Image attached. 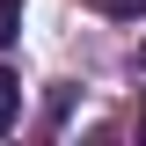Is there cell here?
I'll return each instance as SVG.
<instances>
[{
  "label": "cell",
  "instance_id": "1",
  "mask_svg": "<svg viewBox=\"0 0 146 146\" xmlns=\"http://www.w3.org/2000/svg\"><path fill=\"white\" fill-rule=\"evenodd\" d=\"M15 117H22V80H15L7 66H0V131L15 124Z\"/></svg>",
  "mask_w": 146,
  "mask_h": 146
},
{
  "label": "cell",
  "instance_id": "2",
  "mask_svg": "<svg viewBox=\"0 0 146 146\" xmlns=\"http://www.w3.org/2000/svg\"><path fill=\"white\" fill-rule=\"evenodd\" d=\"M95 15H110V22H139L146 15V0H88Z\"/></svg>",
  "mask_w": 146,
  "mask_h": 146
},
{
  "label": "cell",
  "instance_id": "3",
  "mask_svg": "<svg viewBox=\"0 0 146 146\" xmlns=\"http://www.w3.org/2000/svg\"><path fill=\"white\" fill-rule=\"evenodd\" d=\"M22 36V0H0V51Z\"/></svg>",
  "mask_w": 146,
  "mask_h": 146
},
{
  "label": "cell",
  "instance_id": "4",
  "mask_svg": "<svg viewBox=\"0 0 146 146\" xmlns=\"http://www.w3.org/2000/svg\"><path fill=\"white\" fill-rule=\"evenodd\" d=\"M139 131H146V110H139Z\"/></svg>",
  "mask_w": 146,
  "mask_h": 146
}]
</instances>
